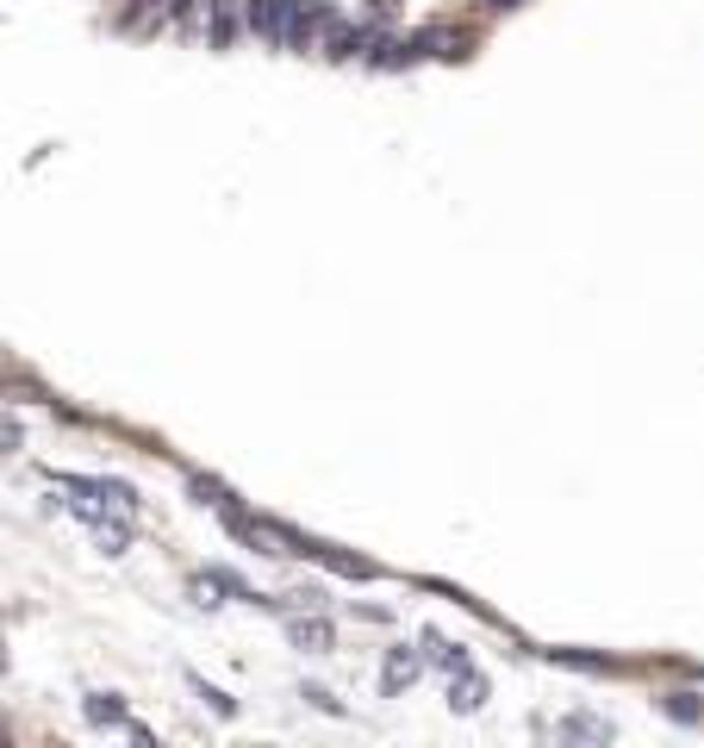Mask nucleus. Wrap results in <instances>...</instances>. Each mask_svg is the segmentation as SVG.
<instances>
[{
	"label": "nucleus",
	"instance_id": "4",
	"mask_svg": "<svg viewBox=\"0 0 704 748\" xmlns=\"http://www.w3.org/2000/svg\"><path fill=\"white\" fill-rule=\"evenodd\" d=\"M88 724L94 729H125L132 724V711L119 705V692H94V699H88Z\"/></svg>",
	"mask_w": 704,
	"mask_h": 748
},
{
	"label": "nucleus",
	"instance_id": "7",
	"mask_svg": "<svg viewBox=\"0 0 704 748\" xmlns=\"http://www.w3.org/2000/svg\"><path fill=\"white\" fill-rule=\"evenodd\" d=\"M561 736H573V743H611V724L605 717H568Z\"/></svg>",
	"mask_w": 704,
	"mask_h": 748
},
{
	"label": "nucleus",
	"instance_id": "11",
	"mask_svg": "<svg viewBox=\"0 0 704 748\" xmlns=\"http://www.w3.org/2000/svg\"><path fill=\"white\" fill-rule=\"evenodd\" d=\"M305 699H312V705H319V711H343V705H337V699H331V692H324V686H305Z\"/></svg>",
	"mask_w": 704,
	"mask_h": 748
},
{
	"label": "nucleus",
	"instance_id": "5",
	"mask_svg": "<svg viewBox=\"0 0 704 748\" xmlns=\"http://www.w3.org/2000/svg\"><path fill=\"white\" fill-rule=\"evenodd\" d=\"M487 705V680H480V673H456V686H449V711H461V717H468V711H480Z\"/></svg>",
	"mask_w": 704,
	"mask_h": 748
},
{
	"label": "nucleus",
	"instance_id": "3",
	"mask_svg": "<svg viewBox=\"0 0 704 748\" xmlns=\"http://www.w3.org/2000/svg\"><path fill=\"white\" fill-rule=\"evenodd\" d=\"M287 643H293L300 655H324L337 636H331V624H324V617H293V624H287Z\"/></svg>",
	"mask_w": 704,
	"mask_h": 748
},
{
	"label": "nucleus",
	"instance_id": "6",
	"mask_svg": "<svg viewBox=\"0 0 704 748\" xmlns=\"http://www.w3.org/2000/svg\"><path fill=\"white\" fill-rule=\"evenodd\" d=\"M424 661H437L443 673H468V655H461V643H443V636H424Z\"/></svg>",
	"mask_w": 704,
	"mask_h": 748
},
{
	"label": "nucleus",
	"instance_id": "2",
	"mask_svg": "<svg viewBox=\"0 0 704 748\" xmlns=\"http://www.w3.org/2000/svg\"><path fill=\"white\" fill-rule=\"evenodd\" d=\"M418 649H424V643H418ZM418 649H393V655H387V668H381V699H393V692H405L412 680H418V661H424Z\"/></svg>",
	"mask_w": 704,
	"mask_h": 748
},
{
	"label": "nucleus",
	"instance_id": "10",
	"mask_svg": "<svg viewBox=\"0 0 704 748\" xmlns=\"http://www.w3.org/2000/svg\"><path fill=\"white\" fill-rule=\"evenodd\" d=\"M231 32H237V20H231V7H219V20H212V38L225 44V38H231Z\"/></svg>",
	"mask_w": 704,
	"mask_h": 748
},
{
	"label": "nucleus",
	"instance_id": "8",
	"mask_svg": "<svg viewBox=\"0 0 704 748\" xmlns=\"http://www.w3.org/2000/svg\"><path fill=\"white\" fill-rule=\"evenodd\" d=\"M661 711H667V717H685V724H699V717H704L692 692H673V699H661Z\"/></svg>",
	"mask_w": 704,
	"mask_h": 748
},
{
	"label": "nucleus",
	"instance_id": "9",
	"mask_svg": "<svg viewBox=\"0 0 704 748\" xmlns=\"http://www.w3.org/2000/svg\"><path fill=\"white\" fill-rule=\"evenodd\" d=\"M193 686H200V699L212 705V717H237V699H225V692H219V686H206V680H193Z\"/></svg>",
	"mask_w": 704,
	"mask_h": 748
},
{
	"label": "nucleus",
	"instance_id": "1",
	"mask_svg": "<svg viewBox=\"0 0 704 748\" xmlns=\"http://www.w3.org/2000/svg\"><path fill=\"white\" fill-rule=\"evenodd\" d=\"M249 25L268 44H300V0H249Z\"/></svg>",
	"mask_w": 704,
	"mask_h": 748
},
{
	"label": "nucleus",
	"instance_id": "12",
	"mask_svg": "<svg viewBox=\"0 0 704 748\" xmlns=\"http://www.w3.org/2000/svg\"><path fill=\"white\" fill-rule=\"evenodd\" d=\"M487 7H499V13H505V7H517V0H487Z\"/></svg>",
	"mask_w": 704,
	"mask_h": 748
}]
</instances>
